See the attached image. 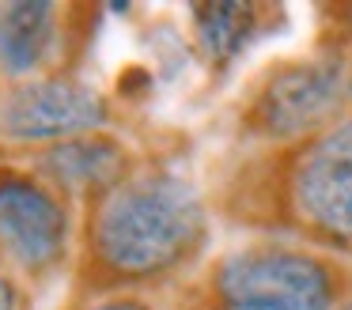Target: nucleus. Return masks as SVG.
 <instances>
[{
  "label": "nucleus",
  "instance_id": "7",
  "mask_svg": "<svg viewBox=\"0 0 352 310\" xmlns=\"http://www.w3.org/2000/svg\"><path fill=\"white\" fill-rule=\"evenodd\" d=\"M57 8L42 0L0 4V68L8 76H31L46 65L57 38Z\"/></svg>",
  "mask_w": 352,
  "mask_h": 310
},
{
  "label": "nucleus",
  "instance_id": "10",
  "mask_svg": "<svg viewBox=\"0 0 352 310\" xmlns=\"http://www.w3.org/2000/svg\"><path fill=\"white\" fill-rule=\"evenodd\" d=\"M0 310H16V287L8 276H0Z\"/></svg>",
  "mask_w": 352,
  "mask_h": 310
},
{
  "label": "nucleus",
  "instance_id": "2",
  "mask_svg": "<svg viewBox=\"0 0 352 310\" xmlns=\"http://www.w3.org/2000/svg\"><path fill=\"white\" fill-rule=\"evenodd\" d=\"M223 310H329L333 284L303 254H243L220 272Z\"/></svg>",
  "mask_w": 352,
  "mask_h": 310
},
{
  "label": "nucleus",
  "instance_id": "4",
  "mask_svg": "<svg viewBox=\"0 0 352 310\" xmlns=\"http://www.w3.org/2000/svg\"><path fill=\"white\" fill-rule=\"evenodd\" d=\"M69 242L61 201L23 174H0V246L23 269H50Z\"/></svg>",
  "mask_w": 352,
  "mask_h": 310
},
{
  "label": "nucleus",
  "instance_id": "8",
  "mask_svg": "<svg viewBox=\"0 0 352 310\" xmlns=\"http://www.w3.org/2000/svg\"><path fill=\"white\" fill-rule=\"evenodd\" d=\"M42 170L54 181L72 189H99L122 178L125 151L107 136H76V140H57L42 155Z\"/></svg>",
  "mask_w": 352,
  "mask_h": 310
},
{
  "label": "nucleus",
  "instance_id": "6",
  "mask_svg": "<svg viewBox=\"0 0 352 310\" xmlns=\"http://www.w3.org/2000/svg\"><path fill=\"white\" fill-rule=\"evenodd\" d=\"M344 91H349V80H344L341 60H307L269 83L261 98V118L280 136L307 133L344 102Z\"/></svg>",
  "mask_w": 352,
  "mask_h": 310
},
{
  "label": "nucleus",
  "instance_id": "5",
  "mask_svg": "<svg viewBox=\"0 0 352 310\" xmlns=\"http://www.w3.org/2000/svg\"><path fill=\"white\" fill-rule=\"evenodd\" d=\"M296 197L311 223L352 242V118L303 155Z\"/></svg>",
  "mask_w": 352,
  "mask_h": 310
},
{
  "label": "nucleus",
  "instance_id": "12",
  "mask_svg": "<svg viewBox=\"0 0 352 310\" xmlns=\"http://www.w3.org/2000/svg\"><path fill=\"white\" fill-rule=\"evenodd\" d=\"M344 310H352V302H349V307H344Z\"/></svg>",
  "mask_w": 352,
  "mask_h": 310
},
{
  "label": "nucleus",
  "instance_id": "9",
  "mask_svg": "<svg viewBox=\"0 0 352 310\" xmlns=\"http://www.w3.org/2000/svg\"><path fill=\"white\" fill-rule=\"evenodd\" d=\"M197 34L201 45L208 49V57L228 60L231 53L243 49L246 34L254 27V8L250 4H197Z\"/></svg>",
  "mask_w": 352,
  "mask_h": 310
},
{
  "label": "nucleus",
  "instance_id": "11",
  "mask_svg": "<svg viewBox=\"0 0 352 310\" xmlns=\"http://www.w3.org/2000/svg\"><path fill=\"white\" fill-rule=\"evenodd\" d=\"M91 310H144V307L133 302V299H110V302H99V307H91Z\"/></svg>",
  "mask_w": 352,
  "mask_h": 310
},
{
  "label": "nucleus",
  "instance_id": "3",
  "mask_svg": "<svg viewBox=\"0 0 352 310\" xmlns=\"http://www.w3.org/2000/svg\"><path fill=\"white\" fill-rule=\"evenodd\" d=\"M102 121H107L102 95L76 80L23 83L0 106V133L8 140H57L91 133Z\"/></svg>",
  "mask_w": 352,
  "mask_h": 310
},
{
  "label": "nucleus",
  "instance_id": "1",
  "mask_svg": "<svg viewBox=\"0 0 352 310\" xmlns=\"http://www.w3.org/2000/svg\"><path fill=\"white\" fill-rule=\"evenodd\" d=\"M95 239L110 269L129 276L163 272L201 239V201L178 178L129 181L102 204Z\"/></svg>",
  "mask_w": 352,
  "mask_h": 310
}]
</instances>
